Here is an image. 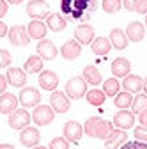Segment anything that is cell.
<instances>
[{
	"label": "cell",
	"instance_id": "6da1fadb",
	"mask_svg": "<svg viewBox=\"0 0 147 149\" xmlns=\"http://www.w3.org/2000/svg\"><path fill=\"white\" fill-rule=\"evenodd\" d=\"M114 130V124L110 123V121H105V119H101V117H89L87 121H85V126H83V132H85V135L87 137H92V139H101V140H105L108 135H110V132Z\"/></svg>",
	"mask_w": 147,
	"mask_h": 149
},
{
	"label": "cell",
	"instance_id": "7a4b0ae2",
	"mask_svg": "<svg viewBox=\"0 0 147 149\" xmlns=\"http://www.w3.org/2000/svg\"><path fill=\"white\" fill-rule=\"evenodd\" d=\"M66 94L71 100H80L87 94V80L83 77H73L66 84Z\"/></svg>",
	"mask_w": 147,
	"mask_h": 149
},
{
	"label": "cell",
	"instance_id": "3957f363",
	"mask_svg": "<svg viewBox=\"0 0 147 149\" xmlns=\"http://www.w3.org/2000/svg\"><path fill=\"white\" fill-rule=\"evenodd\" d=\"M55 117V110L51 105H37L32 112V121L37 126H48Z\"/></svg>",
	"mask_w": 147,
	"mask_h": 149
},
{
	"label": "cell",
	"instance_id": "277c9868",
	"mask_svg": "<svg viewBox=\"0 0 147 149\" xmlns=\"http://www.w3.org/2000/svg\"><path fill=\"white\" fill-rule=\"evenodd\" d=\"M7 37H9V43L14 45V46H27V45L30 43L28 30H27V27H23V25H14V27H11Z\"/></svg>",
	"mask_w": 147,
	"mask_h": 149
},
{
	"label": "cell",
	"instance_id": "5b68a950",
	"mask_svg": "<svg viewBox=\"0 0 147 149\" xmlns=\"http://www.w3.org/2000/svg\"><path fill=\"white\" fill-rule=\"evenodd\" d=\"M32 116L25 108H16L12 114H9V126L12 130H25L30 123Z\"/></svg>",
	"mask_w": 147,
	"mask_h": 149
},
{
	"label": "cell",
	"instance_id": "8992f818",
	"mask_svg": "<svg viewBox=\"0 0 147 149\" xmlns=\"http://www.w3.org/2000/svg\"><path fill=\"white\" fill-rule=\"evenodd\" d=\"M50 105L53 107V110L57 114H66L69 110L71 103H69V96L66 92H60V91H51V96H50Z\"/></svg>",
	"mask_w": 147,
	"mask_h": 149
},
{
	"label": "cell",
	"instance_id": "52a82bcc",
	"mask_svg": "<svg viewBox=\"0 0 147 149\" xmlns=\"http://www.w3.org/2000/svg\"><path fill=\"white\" fill-rule=\"evenodd\" d=\"M50 6L44 2V0H30L27 6V14L34 20H43V18L50 16Z\"/></svg>",
	"mask_w": 147,
	"mask_h": 149
},
{
	"label": "cell",
	"instance_id": "ba28073f",
	"mask_svg": "<svg viewBox=\"0 0 147 149\" xmlns=\"http://www.w3.org/2000/svg\"><path fill=\"white\" fill-rule=\"evenodd\" d=\"M75 39L80 43V45H92V41L96 39V32H94V27H90L89 23H82L75 29Z\"/></svg>",
	"mask_w": 147,
	"mask_h": 149
},
{
	"label": "cell",
	"instance_id": "9c48e42d",
	"mask_svg": "<svg viewBox=\"0 0 147 149\" xmlns=\"http://www.w3.org/2000/svg\"><path fill=\"white\" fill-rule=\"evenodd\" d=\"M83 133H85V132H83V126H82L78 121H67V123L64 124V137H66L69 142H73V144H78Z\"/></svg>",
	"mask_w": 147,
	"mask_h": 149
},
{
	"label": "cell",
	"instance_id": "30bf717a",
	"mask_svg": "<svg viewBox=\"0 0 147 149\" xmlns=\"http://www.w3.org/2000/svg\"><path fill=\"white\" fill-rule=\"evenodd\" d=\"M41 101V92L35 89V87H25L20 92V103L23 107H37Z\"/></svg>",
	"mask_w": 147,
	"mask_h": 149
},
{
	"label": "cell",
	"instance_id": "8fae6325",
	"mask_svg": "<svg viewBox=\"0 0 147 149\" xmlns=\"http://www.w3.org/2000/svg\"><path fill=\"white\" fill-rule=\"evenodd\" d=\"M128 140V133H126V130H112L110 132V135L105 139V147L106 149H119L122 144H126Z\"/></svg>",
	"mask_w": 147,
	"mask_h": 149
},
{
	"label": "cell",
	"instance_id": "7c38bea8",
	"mask_svg": "<svg viewBox=\"0 0 147 149\" xmlns=\"http://www.w3.org/2000/svg\"><path fill=\"white\" fill-rule=\"evenodd\" d=\"M80 53H82V45L76 39H69V41H66L60 46V55H62L66 61H75V59H78Z\"/></svg>",
	"mask_w": 147,
	"mask_h": 149
},
{
	"label": "cell",
	"instance_id": "4fadbf2b",
	"mask_svg": "<svg viewBox=\"0 0 147 149\" xmlns=\"http://www.w3.org/2000/svg\"><path fill=\"white\" fill-rule=\"evenodd\" d=\"M57 53H59V50H57V46L53 45V41L41 39L37 43V55L43 61H53L55 57H57Z\"/></svg>",
	"mask_w": 147,
	"mask_h": 149
},
{
	"label": "cell",
	"instance_id": "5bb4252c",
	"mask_svg": "<svg viewBox=\"0 0 147 149\" xmlns=\"http://www.w3.org/2000/svg\"><path fill=\"white\" fill-rule=\"evenodd\" d=\"M41 140V133L37 128H32V126H27L25 130H21V135H20V142L25 146V147H35Z\"/></svg>",
	"mask_w": 147,
	"mask_h": 149
},
{
	"label": "cell",
	"instance_id": "9a60e30c",
	"mask_svg": "<svg viewBox=\"0 0 147 149\" xmlns=\"http://www.w3.org/2000/svg\"><path fill=\"white\" fill-rule=\"evenodd\" d=\"M114 124L119 130H130L135 124V114L130 110H119L114 116Z\"/></svg>",
	"mask_w": 147,
	"mask_h": 149
},
{
	"label": "cell",
	"instance_id": "2e32d148",
	"mask_svg": "<svg viewBox=\"0 0 147 149\" xmlns=\"http://www.w3.org/2000/svg\"><path fill=\"white\" fill-rule=\"evenodd\" d=\"M39 85L41 89L44 91H55L59 85V77H57V73H53L50 69H44L39 73Z\"/></svg>",
	"mask_w": 147,
	"mask_h": 149
},
{
	"label": "cell",
	"instance_id": "e0dca14e",
	"mask_svg": "<svg viewBox=\"0 0 147 149\" xmlns=\"http://www.w3.org/2000/svg\"><path fill=\"white\" fill-rule=\"evenodd\" d=\"M131 71V62L124 59V57H117L114 59L112 62V73H114V77L115 78H126L128 74H130Z\"/></svg>",
	"mask_w": 147,
	"mask_h": 149
},
{
	"label": "cell",
	"instance_id": "ac0fdd59",
	"mask_svg": "<svg viewBox=\"0 0 147 149\" xmlns=\"http://www.w3.org/2000/svg\"><path fill=\"white\" fill-rule=\"evenodd\" d=\"M6 77L12 87H23L27 84V71L20 68H9Z\"/></svg>",
	"mask_w": 147,
	"mask_h": 149
},
{
	"label": "cell",
	"instance_id": "d6986e66",
	"mask_svg": "<svg viewBox=\"0 0 147 149\" xmlns=\"http://www.w3.org/2000/svg\"><path fill=\"white\" fill-rule=\"evenodd\" d=\"M126 36H128V39L131 43H140L144 39V36H145V27L140 22H131L126 29Z\"/></svg>",
	"mask_w": 147,
	"mask_h": 149
},
{
	"label": "cell",
	"instance_id": "ffe728a7",
	"mask_svg": "<svg viewBox=\"0 0 147 149\" xmlns=\"http://www.w3.org/2000/svg\"><path fill=\"white\" fill-rule=\"evenodd\" d=\"M108 37H110V43H112V46H114L115 50H124V48L128 46V43H130L126 32L121 30V29H112Z\"/></svg>",
	"mask_w": 147,
	"mask_h": 149
},
{
	"label": "cell",
	"instance_id": "44dd1931",
	"mask_svg": "<svg viewBox=\"0 0 147 149\" xmlns=\"http://www.w3.org/2000/svg\"><path fill=\"white\" fill-rule=\"evenodd\" d=\"M28 30V36L32 37V39H44L46 37V30H48V25H44L41 20H32L27 27Z\"/></svg>",
	"mask_w": 147,
	"mask_h": 149
},
{
	"label": "cell",
	"instance_id": "7402d4cb",
	"mask_svg": "<svg viewBox=\"0 0 147 149\" xmlns=\"http://www.w3.org/2000/svg\"><path fill=\"white\" fill-rule=\"evenodd\" d=\"M122 87H124V91H128V92H140L142 89H144V80L138 77V74H128V77L122 80Z\"/></svg>",
	"mask_w": 147,
	"mask_h": 149
},
{
	"label": "cell",
	"instance_id": "603a6c76",
	"mask_svg": "<svg viewBox=\"0 0 147 149\" xmlns=\"http://www.w3.org/2000/svg\"><path fill=\"white\" fill-rule=\"evenodd\" d=\"M46 25L50 30L53 32H62L66 27H67V22H66V18L60 14V13H51L48 16V20H46Z\"/></svg>",
	"mask_w": 147,
	"mask_h": 149
},
{
	"label": "cell",
	"instance_id": "cb8c5ba5",
	"mask_svg": "<svg viewBox=\"0 0 147 149\" xmlns=\"http://www.w3.org/2000/svg\"><path fill=\"white\" fill-rule=\"evenodd\" d=\"M18 107V98L14 94H9V92H4L2 98H0V112L2 114H12Z\"/></svg>",
	"mask_w": 147,
	"mask_h": 149
},
{
	"label": "cell",
	"instance_id": "d4e9b609",
	"mask_svg": "<svg viewBox=\"0 0 147 149\" xmlns=\"http://www.w3.org/2000/svg\"><path fill=\"white\" fill-rule=\"evenodd\" d=\"M92 52L96 55H106L110 50H112V43H110V37H96V39L92 41Z\"/></svg>",
	"mask_w": 147,
	"mask_h": 149
},
{
	"label": "cell",
	"instance_id": "484cf974",
	"mask_svg": "<svg viewBox=\"0 0 147 149\" xmlns=\"http://www.w3.org/2000/svg\"><path fill=\"white\" fill-rule=\"evenodd\" d=\"M83 78H85L87 84H90V85H99V84L103 82L101 73H99V69H98L96 66H85V68H83Z\"/></svg>",
	"mask_w": 147,
	"mask_h": 149
},
{
	"label": "cell",
	"instance_id": "4316f807",
	"mask_svg": "<svg viewBox=\"0 0 147 149\" xmlns=\"http://www.w3.org/2000/svg\"><path fill=\"white\" fill-rule=\"evenodd\" d=\"M23 69L28 73V74H34V73H41L43 71V59L39 55H30V57L25 61V66Z\"/></svg>",
	"mask_w": 147,
	"mask_h": 149
},
{
	"label": "cell",
	"instance_id": "83f0119b",
	"mask_svg": "<svg viewBox=\"0 0 147 149\" xmlns=\"http://www.w3.org/2000/svg\"><path fill=\"white\" fill-rule=\"evenodd\" d=\"M85 98H87V103H89V105H92V107H101V105L105 103V100H106V94H105V91L90 89V91H87Z\"/></svg>",
	"mask_w": 147,
	"mask_h": 149
},
{
	"label": "cell",
	"instance_id": "f1b7e54d",
	"mask_svg": "<svg viewBox=\"0 0 147 149\" xmlns=\"http://www.w3.org/2000/svg\"><path fill=\"white\" fill-rule=\"evenodd\" d=\"M133 96H131V92H128V91H124V92H119V94L115 96V100H114V103H115V107L117 108H121V110H126V108H130L131 105H133Z\"/></svg>",
	"mask_w": 147,
	"mask_h": 149
},
{
	"label": "cell",
	"instance_id": "f546056e",
	"mask_svg": "<svg viewBox=\"0 0 147 149\" xmlns=\"http://www.w3.org/2000/svg\"><path fill=\"white\" fill-rule=\"evenodd\" d=\"M119 89H121V84H119V80L115 77L105 80V84H103V91H105L106 96H112V98L117 96L119 94Z\"/></svg>",
	"mask_w": 147,
	"mask_h": 149
},
{
	"label": "cell",
	"instance_id": "4dcf8cb0",
	"mask_svg": "<svg viewBox=\"0 0 147 149\" xmlns=\"http://www.w3.org/2000/svg\"><path fill=\"white\" fill-rule=\"evenodd\" d=\"M131 110H133V114H140V112L147 110V94H137L133 100Z\"/></svg>",
	"mask_w": 147,
	"mask_h": 149
},
{
	"label": "cell",
	"instance_id": "1f68e13d",
	"mask_svg": "<svg viewBox=\"0 0 147 149\" xmlns=\"http://www.w3.org/2000/svg\"><path fill=\"white\" fill-rule=\"evenodd\" d=\"M122 7L121 0H103V11L108 14H115L119 13V9Z\"/></svg>",
	"mask_w": 147,
	"mask_h": 149
},
{
	"label": "cell",
	"instance_id": "d6a6232c",
	"mask_svg": "<svg viewBox=\"0 0 147 149\" xmlns=\"http://www.w3.org/2000/svg\"><path fill=\"white\" fill-rule=\"evenodd\" d=\"M48 147L50 149H69V140L66 137H55Z\"/></svg>",
	"mask_w": 147,
	"mask_h": 149
},
{
	"label": "cell",
	"instance_id": "836d02e7",
	"mask_svg": "<svg viewBox=\"0 0 147 149\" xmlns=\"http://www.w3.org/2000/svg\"><path fill=\"white\" fill-rule=\"evenodd\" d=\"M119 149H147V142H140V140L126 142V144H122Z\"/></svg>",
	"mask_w": 147,
	"mask_h": 149
},
{
	"label": "cell",
	"instance_id": "e575fe53",
	"mask_svg": "<svg viewBox=\"0 0 147 149\" xmlns=\"http://www.w3.org/2000/svg\"><path fill=\"white\" fill-rule=\"evenodd\" d=\"M9 64H11V53L6 48H2L0 50V68H7Z\"/></svg>",
	"mask_w": 147,
	"mask_h": 149
},
{
	"label": "cell",
	"instance_id": "d590c367",
	"mask_svg": "<svg viewBox=\"0 0 147 149\" xmlns=\"http://www.w3.org/2000/svg\"><path fill=\"white\" fill-rule=\"evenodd\" d=\"M135 139L140 142H147V128L145 126L140 124L138 128H135Z\"/></svg>",
	"mask_w": 147,
	"mask_h": 149
},
{
	"label": "cell",
	"instance_id": "8d00e7d4",
	"mask_svg": "<svg viewBox=\"0 0 147 149\" xmlns=\"http://www.w3.org/2000/svg\"><path fill=\"white\" fill-rule=\"evenodd\" d=\"M135 13H138V14H147V0H137V4H135Z\"/></svg>",
	"mask_w": 147,
	"mask_h": 149
},
{
	"label": "cell",
	"instance_id": "74e56055",
	"mask_svg": "<svg viewBox=\"0 0 147 149\" xmlns=\"http://www.w3.org/2000/svg\"><path fill=\"white\" fill-rule=\"evenodd\" d=\"M7 85H9V80H7V77H4V74H2V77H0V92H2V94L6 92Z\"/></svg>",
	"mask_w": 147,
	"mask_h": 149
},
{
	"label": "cell",
	"instance_id": "f35d334b",
	"mask_svg": "<svg viewBox=\"0 0 147 149\" xmlns=\"http://www.w3.org/2000/svg\"><path fill=\"white\" fill-rule=\"evenodd\" d=\"M7 0H0V18H4L7 14Z\"/></svg>",
	"mask_w": 147,
	"mask_h": 149
},
{
	"label": "cell",
	"instance_id": "ab89813d",
	"mask_svg": "<svg viewBox=\"0 0 147 149\" xmlns=\"http://www.w3.org/2000/svg\"><path fill=\"white\" fill-rule=\"evenodd\" d=\"M135 4H137V0H122V6L128 11H135Z\"/></svg>",
	"mask_w": 147,
	"mask_h": 149
},
{
	"label": "cell",
	"instance_id": "60d3db41",
	"mask_svg": "<svg viewBox=\"0 0 147 149\" xmlns=\"http://www.w3.org/2000/svg\"><path fill=\"white\" fill-rule=\"evenodd\" d=\"M138 119H140V124L147 128V110H144V112H140V114H138Z\"/></svg>",
	"mask_w": 147,
	"mask_h": 149
},
{
	"label": "cell",
	"instance_id": "b9f144b4",
	"mask_svg": "<svg viewBox=\"0 0 147 149\" xmlns=\"http://www.w3.org/2000/svg\"><path fill=\"white\" fill-rule=\"evenodd\" d=\"M9 30H11V29H7V25H6L4 22H0V37L9 36Z\"/></svg>",
	"mask_w": 147,
	"mask_h": 149
},
{
	"label": "cell",
	"instance_id": "7bdbcfd3",
	"mask_svg": "<svg viewBox=\"0 0 147 149\" xmlns=\"http://www.w3.org/2000/svg\"><path fill=\"white\" fill-rule=\"evenodd\" d=\"M0 149H16V147L11 146V144H2V146H0Z\"/></svg>",
	"mask_w": 147,
	"mask_h": 149
},
{
	"label": "cell",
	"instance_id": "ee69618b",
	"mask_svg": "<svg viewBox=\"0 0 147 149\" xmlns=\"http://www.w3.org/2000/svg\"><path fill=\"white\" fill-rule=\"evenodd\" d=\"M7 2H9V4H14V6H18V4H21L23 0H7Z\"/></svg>",
	"mask_w": 147,
	"mask_h": 149
},
{
	"label": "cell",
	"instance_id": "f6af8a7d",
	"mask_svg": "<svg viewBox=\"0 0 147 149\" xmlns=\"http://www.w3.org/2000/svg\"><path fill=\"white\" fill-rule=\"evenodd\" d=\"M144 91H145V94H147V77L144 78Z\"/></svg>",
	"mask_w": 147,
	"mask_h": 149
},
{
	"label": "cell",
	"instance_id": "bcb514c9",
	"mask_svg": "<svg viewBox=\"0 0 147 149\" xmlns=\"http://www.w3.org/2000/svg\"><path fill=\"white\" fill-rule=\"evenodd\" d=\"M32 149H50V147H44V146H35V147H32Z\"/></svg>",
	"mask_w": 147,
	"mask_h": 149
},
{
	"label": "cell",
	"instance_id": "7dc6e473",
	"mask_svg": "<svg viewBox=\"0 0 147 149\" xmlns=\"http://www.w3.org/2000/svg\"><path fill=\"white\" fill-rule=\"evenodd\" d=\"M145 27H147V16H145Z\"/></svg>",
	"mask_w": 147,
	"mask_h": 149
}]
</instances>
